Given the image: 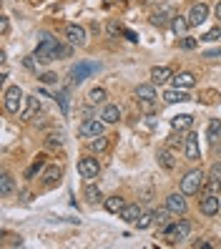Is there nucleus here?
Masks as SVG:
<instances>
[{"label": "nucleus", "mask_w": 221, "mask_h": 249, "mask_svg": "<svg viewBox=\"0 0 221 249\" xmlns=\"http://www.w3.org/2000/svg\"><path fill=\"white\" fill-rule=\"evenodd\" d=\"M38 48H35V58L40 63H51L55 58H61V43L58 38H53L51 33H40L38 36Z\"/></svg>", "instance_id": "1"}, {"label": "nucleus", "mask_w": 221, "mask_h": 249, "mask_svg": "<svg viewBox=\"0 0 221 249\" xmlns=\"http://www.w3.org/2000/svg\"><path fill=\"white\" fill-rule=\"evenodd\" d=\"M204 186H206V174H204L201 169H191V171L186 174V177L181 179V192H184L186 196L199 194Z\"/></svg>", "instance_id": "2"}, {"label": "nucleus", "mask_w": 221, "mask_h": 249, "mask_svg": "<svg viewBox=\"0 0 221 249\" xmlns=\"http://www.w3.org/2000/svg\"><path fill=\"white\" fill-rule=\"evenodd\" d=\"M23 104H25V93L18 89V86H10V89L5 91V96H3V106H5V111L13 113V116H18V113L23 111Z\"/></svg>", "instance_id": "3"}, {"label": "nucleus", "mask_w": 221, "mask_h": 249, "mask_svg": "<svg viewBox=\"0 0 221 249\" xmlns=\"http://www.w3.org/2000/svg\"><path fill=\"white\" fill-rule=\"evenodd\" d=\"M188 234H191V222H186V219H179V222H173V224L166 227V237H169L171 244L184 242Z\"/></svg>", "instance_id": "4"}, {"label": "nucleus", "mask_w": 221, "mask_h": 249, "mask_svg": "<svg viewBox=\"0 0 221 249\" xmlns=\"http://www.w3.org/2000/svg\"><path fill=\"white\" fill-rule=\"evenodd\" d=\"M98 71V63H91V61H83V63H78V66H73L70 68V83L76 86V83H83L91 73H96Z\"/></svg>", "instance_id": "5"}, {"label": "nucleus", "mask_w": 221, "mask_h": 249, "mask_svg": "<svg viewBox=\"0 0 221 249\" xmlns=\"http://www.w3.org/2000/svg\"><path fill=\"white\" fill-rule=\"evenodd\" d=\"M98 171H101V164H98V159L93 156H83L78 161V174L83 179H96L98 177Z\"/></svg>", "instance_id": "6"}, {"label": "nucleus", "mask_w": 221, "mask_h": 249, "mask_svg": "<svg viewBox=\"0 0 221 249\" xmlns=\"http://www.w3.org/2000/svg\"><path fill=\"white\" fill-rule=\"evenodd\" d=\"M103 124L106 121H98V119H85L81 126H78V134L83 136V139H93V136H101L103 134Z\"/></svg>", "instance_id": "7"}, {"label": "nucleus", "mask_w": 221, "mask_h": 249, "mask_svg": "<svg viewBox=\"0 0 221 249\" xmlns=\"http://www.w3.org/2000/svg\"><path fill=\"white\" fill-rule=\"evenodd\" d=\"M166 207L171 209V214H186V209H188V204H186V194L184 192H176V194H169L166 196Z\"/></svg>", "instance_id": "8"}, {"label": "nucleus", "mask_w": 221, "mask_h": 249, "mask_svg": "<svg viewBox=\"0 0 221 249\" xmlns=\"http://www.w3.org/2000/svg\"><path fill=\"white\" fill-rule=\"evenodd\" d=\"M184 154L188 161H199L201 159V149H199V136L194 131H188L186 134V143H184Z\"/></svg>", "instance_id": "9"}, {"label": "nucleus", "mask_w": 221, "mask_h": 249, "mask_svg": "<svg viewBox=\"0 0 221 249\" xmlns=\"http://www.w3.org/2000/svg\"><path fill=\"white\" fill-rule=\"evenodd\" d=\"M188 25H201V23H206V18H209V5L206 3H196V5H191V10H188Z\"/></svg>", "instance_id": "10"}, {"label": "nucleus", "mask_w": 221, "mask_h": 249, "mask_svg": "<svg viewBox=\"0 0 221 249\" xmlns=\"http://www.w3.org/2000/svg\"><path fill=\"white\" fill-rule=\"evenodd\" d=\"M199 209H201V214H206V216H216L219 209H221V201H219L216 194H206V196L199 201Z\"/></svg>", "instance_id": "11"}, {"label": "nucleus", "mask_w": 221, "mask_h": 249, "mask_svg": "<svg viewBox=\"0 0 221 249\" xmlns=\"http://www.w3.org/2000/svg\"><path fill=\"white\" fill-rule=\"evenodd\" d=\"M66 38L70 40V46H85V28H81V25H76V23H70L68 28H66Z\"/></svg>", "instance_id": "12"}, {"label": "nucleus", "mask_w": 221, "mask_h": 249, "mask_svg": "<svg viewBox=\"0 0 221 249\" xmlns=\"http://www.w3.org/2000/svg\"><path fill=\"white\" fill-rule=\"evenodd\" d=\"M196 86V76L191 71H179L173 76V89H184V91H188V89H194Z\"/></svg>", "instance_id": "13"}, {"label": "nucleus", "mask_w": 221, "mask_h": 249, "mask_svg": "<svg viewBox=\"0 0 221 249\" xmlns=\"http://www.w3.org/2000/svg\"><path fill=\"white\" fill-rule=\"evenodd\" d=\"M35 113H40V101H38V96H28L25 98V108L20 111V119L23 121H33Z\"/></svg>", "instance_id": "14"}, {"label": "nucleus", "mask_w": 221, "mask_h": 249, "mask_svg": "<svg viewBox=\"0 0 221 249\" xmlns=\"http://www.w3.org/2000/svg\"><path fill=\"white\" fill-rule=\"evenodd\" d=\"M171 20H173V10H171L169 5H161L153 16H151V23H153L156 28H166Z\"/></svg>", "instance_id": "15"}, {"label": "nucleus", "mask_w": 221, "mask_h": 249, "mask_svg": "<svg viewBox=\"0 0 221 249\" xmlns=\"http://www.w3.org/2000/svg\"><path fill=\"white\" fill-rule=\"evenodd\" d=\"M61 179H63V169L58 166V164H55V166H48L46 174H43V186H48V189H51V186H55Z\"/></svg>", "instance_id": "16"}, {"label": "nucleus", "mask_w": 221, "mask_h": 249, "mask_svg": "<svg viewBox=\"0 0 221 249\" xmlns=\"http://www.w3.org/2000/svg\"><path fill=\"white\" fill-rule=\"evenodd\" d=\"M169 78H173V71L169 66H153L151 68V83H166Z\"/></svg>", "instance_id": "17"}, {"label": "nucleus", "mask_w": 221, "mask_h": 249, "mask_svg": "<svg viewBox=\"0 0 221 249\" xmlns=\"http://www.w3.org/2000/svg\"><path fill=\"white\" fill-rule=\"evenodd\" d=\"M191 126H194V116H188V113H181V116H173L171 119V128L173 131H188Z\"/></svg>", "instance_id": "18"}, {"label": "nucleus", "mask_w": 221, "mask_h": 249, "mask_svg": "<svg viewBox=\"0 0 221 249\" xmlns=\"http://www.w3.org/2000/svg\"><path fill=\"white\" fill-rule=\"evenodd\" d=\"M141 214L143 212H141L138 204H126V207L121 209V219H123V222H128V224H136Z\"/></svg>", "instance_id": "19"}, {"label": "nucleus", "mask_w": 221, "mask_h": 249, "mask_svg": "<svg viewBox=\"0 0 221 249\" xmlns=\"http://www.w3.org/2000/svg\"><path fill=\"white\" fill-rule=\"evenodd\" d=\"M156 159H158V166H164L166 171H171V169L176 166V159H173V149H169V146H166V149H161Z\"/></svg>", "instance_id": "20"}, {"label": "nucleus", "mask_w": 221, "mask_h": 249, "mask_svg": "<svg viewBox=\"0 0 221 249\" xmlns=\"http://www.w3.org/2000/svg\"><path fill=\"white\" fill-rule=\"evenodd\" d=\"M191 96L184 91V89H169L166 93H164V101L166 104H184V101H188Z\"/></svg>", "instance_id": "21"}, {"label": "nucleus", "mask_w": 221, "mask_h": 249, "mask_svg": "<svg viewBox=\"0 0 221 249\" xmlns=\"http://www.w3.org/2000/svg\"><path fill=\"white\" fill-rule=\"evenodd\" d=\"M83 196H85V201H88V204H101V201H106L103 192H101L98 186H93V184H88V186L83 189Z\"/></svg>", "instance_id": "22"}, {"label": "nucleus", "mask_w": 221, "mask_h": 249, "mask_svg": "<svg viewBox=\"0 0 221 249\" xmlns=\"http://www.w3.org/2000/svg\"><path fill=\"white\" fill-rule=\"evenodd\" d=\"M171 28H173V33L179 36V38H184L186 33H188V18H184V16H173V20H171Z\"/></svg>", "instance_id": "23"}, {"label": "nucleus", "mask_w": 221, "mask_h": 249, "mask_svg": "<svg viewBox=\"0 0 221 249\" xmlns=\"http://www.w3.org/2000/svg\"><path fill=\"white\" fill-rule=\"evenodd\" d=\"M136 98H138V101H156L153 83H141L138 89H136Z\"/></svg>", "instance_id": "24"}, {"label": "nucleus", "mask_w": 221, "mask_h": 249, "mask_svg": "<svg viewBox=\"0 0 221 249\" xmlns=\"http://www.w3.org/2000/svg\"><path fill=\"white\" fill-rule=\"evenodd\" d=\"M103 207H106L108 214H121V209L126 207V201L121 196H108L106 201H103Z\"/></svg>", "instance_id": "25"}, {"label": "nucleus", "mask_w": 221, "mask_h": 249, "mask_svg": "<svg viewBox=\"0 0 221 249\" xmlns=\"http://www.w3.org/2000/svg\"><path fill=\"white\" fill-rule=\"evenodd\" d=\"M88 149H91L93 154H103V151H106L108 149V136H93L91 141H88Z\"/></svg>", "instance_id": "26"}, {"label": "nucleus", "mask_w": 221, "mask_h": 249, "mask_svg": "<svg viewBox=\"0 0 221 249\" xmlns=\"http://www.w3.org/2000/svg\"><path fill=\"white\" fill-rule=\"evenodd\" d=\"M101 119L106 121V124H119L121 121V108L119 106H106L101 113Z\"/></svg>", "instance_id": "27"}, {"label": "nucleus", "mask_w": 221, "mask_h": 249, "mask_svg": "<svg viewBox=\"0 0 221 249\" xmlns=\"http://www.w3.org/2000/svg\"><path fill=\"white\" fill-rule=\"evenodd\" d=\"M219 134H221V121L219 119H211L209 121V128H206V139H209V143H216L219 141Z\"/></svg>", "instance_id": "28"}, {"label": "nucleus", "mask_w": 221, "mask_h": 249, "mask_svg": "<svg viewBox=\"0 0 221 249\" xmlns=\"http://www.w3.org/2000/svg\"><path fill=\"white\" fill-rule=\"evenodd\" d=\"M169 224H171V209H169V207L158 209V212H156V227H158V229H166Z\"/></svg>", "instance_id": "29"}, {"label": "nucleus", "mask_w": 221, "mask_h": 249, "mask_svg": "<svg viewBox=\"0 0 221 249\" xmlns=\"http://www.w3.org/2000/svg\"><path fill=\"white\" fill-rule=\"evenodd\" d=\"M13 189H16L13 177H10V174H3V177H0V196H10Z\"/></svg>", "instance_id": "30"}, {"label": "nucleus", "mask_w": 221, "mask_h": 249, "mask_svg": "<svg viewBox=\"0 0 221 249\" xmlns=\"http://www.w3.org/2000/svg\"><path fill=\"white\" fill-rule=\"evenodd\" d=\"M106 98H108L106 89H91V93H88V104H91V106H98V104H103Z\"/></svg>", "instance_id": "31"}, {"label": "nucleus", "mask_w": 221, "mask_h": 249, "mask_svg": "<svg viewBox=\"0 0 221 249\" xmlns=\"http://www.w3.org/2000/svg\"><path fill=\"white\" fill-rule=\"evenodd\" d=\"M151 224H156V212H143V214L138 216V222H136L138 229H149Z\"/></svg>", "instance_id": "32"}, {"label": "nucleus", "mask_w": 221, "mask_h": 249, "mask_svg": "<svg viewBox=\"0 0 221 249\" xmlns=\"http://www.w3.org/2000/svg\"><path fill=\"white\" fill-rule=\"evenodd\" d=\"M199 98H201V104H216V101H221V93L214 91V89H209V91H201Z\"/></svg>", "instance_id": "33"}, {"label": "nucleus", "mask_w": 221, "mask_h": 249, "mask_svg": "<svg viewBox=\"0 0 221 249\" xmlns=\"http://www.w3.org/2000/svg\"><path fill=\"white\" fill-rule=\"evenodd\" d=\"M43 166H46V156H38V159L33 161V166L25 171V179H33V177H35V174H38Z\"/></svg>", "instance_id": "34"}, {"label": "nucleus", "mask_w": 221, "mask_h": 249, "mask_svg": "<svg viewBox=\"0 0 221 249\" xmlns=\"http://www.w3.org/2000/svg\"><path fill=\"white\" fill-rule=\"evenodd\" d=\"M184 143H186V139H181V131H179V134H171V136L166 139V146H169V149H181Z\"/></svg>", "instance_id": "35"}, {"label": "nucleus", "mask_w": 221, "mask_h": 249, "mask_svg": "<svg viewBox=\"0 0 221 249\" xmlns=\"http://www.w3.org/2000/svg\"><path fill=\"white\" fill-rule=\"evenodd\" d=\"M55 101L61 104V108H63V113H68L70 111V104H68V91H58V96H55Z\"/></svg>", "instance_id": "36"}, {"label": "nucleus", "mask_w": 221, "mask_h": 249, "mask_svg": "<svg viewBox=\"0 0 221 249\" xmlns=\"http://www.w3.org/2000/svg\"><path fill=\"white\" fill-rule=\"evenodd\" d=\"M219 38H221V28L216 25V28H211V31H206L201 40H206V43H214V40H219Z\"/></svg>", "instance_id": "37"}, {"label": "nucleus", "mask_w": 221, "mask_h": 249, "mask_svg": "<svg viewBox=\"0 0 221 249\" xmlns=\"http://www.w3.org/2000/svg\"><path fill=\"white\" fill-rule=\"evenodd\" d=\"M209 181H214V184L221 186V164H214V166H211V171H209Z\"/></svg>", "instance_id": "38"}, {"label": "nucleus", "mask_w": 221, "mask_h": 249, "mask_svg": "<svg viewBox=\"0 0 221 249\" xmlns=\"http://www.w3.org/2000/svg\"><path fill=\"white\" fill-rule=\"evenodd\" d=\"M196 46H199V40H196V38H188V36L181 38V48H184V51H194Z\"/></svg>", "instance_id": "39"}, {"label": "nucleus", "mask_w": 221, "mask_h": 249, "mask_svg": "<svg viewBox=\"0 0 221 249\" xmlns=\"http://www.w3.org/2000/svg\"><path fill=\"white\" fill-rule=\"evenodd\" d=\"M10 33V20L3 16V18H0V36H8Z\"/></svg>", "instance_id": "40"}, {"label": "nucleus", "mask_w": 221, "mask_h": 249, "mask_svg": "<svg viewBox=\"0 0 221 249\" xmlns=\"http://www.w3.org/2000/svg\"><path fill=\"white\" fill-rule=\"evenodd\" d=\"M108 33H111V36H119V33H123V28L116 23V20H111V23H108Z\"/></svg>", "instance_id": "41"}, {"label": "nucleus", "mask_w": 221, "mask_h": 249, "mask_svg": "<svg viewBox=\"0 0 221 249\" xmlns=\"http://www.w3.org/2000/svg\"><path fill=\"white\" fill-rule=\"evenodd\" d=\"M40 81L51 86V83H58V76H55V73H43V76H40Z\"/></svg>", "instance_id": "42"}, {"label": "nucleus", "mask_w": 221, "mask_h": 249, "mask_svg": "<svg viewBox=\"0 0 221 249\" xmlns=\"http://www.w3.org/2000/svg\"><path fill=\"white\" fill-rule=\"evenodd\" d=\"M138 104H141V111L151 113V111H153V106H156V101H138Z\"/></svg>", "instance_id": "43"}, {"label": "nucleus", "mask_w": 221, "mask_h": 249, "mask_svg": "<svg viewBox=\"0 0 221 249\" xmlns=\"http://www.w3.org/2000/svg\"><path fill=\"white\" fill-rule=\"evenodd\" d=\"M46 143L51 146V149H61V139H55V136H48Z\"/></svg>", "instance_id": "44"}, {"label": "nucleus", "mask_w": 221, "mask_h": 249, "mask_svg": "<svg viewBox=\"0 0 221 249\" xmlns=\"http://www.w3.org/2000/svg\"><path fill=\"white\" fill-rule=\"evenodd\" d=\"M23 239L20 237H10V242H3V247H20Z\"/></svg>", "instance_id": "45"}, {"label": "nucleus", "mask_w": 221, "mask_h": 249, "mask_svg": "<svg viewBox=\"0 0 221 249\" xmlns=\"http://www.w3.org/2000/svg\"><path fill=\"white\" fill-rule=\"evenodd\" d=\"M123 36H126V38H128L131 43H136V40H138V36H136L134 31H128V28H123Z\"/></svg>", "instance_id": "46"}, {"label": "nucleus", "mask_w": 221, "mask_h": 249, "mask_svg": "<svg viewBox=\"0 0 221 249\" xmlns=\"http://www.w3.org/2000/svg\"><path fill=\"white\" fill-rule=\"evenodd\" d=\"M70 55V46H63L61 43V58H68Z\"/></svg>", "instance_id": "47"}, {"label": "nucleus", "mask_w": 221, "mask_h": 249, "mask_svg": "<svg viewBox=\"0 0 221 249\" xmlns=\"http://www.w3.org/2000/svg\"><path fill=\"white\" fill-rule=\"evenodd\" d=\"M214 16H216V18H219V20H221V3H219V5H216V8H214Z\"/></svg>", "instance_id": "48"}]
</instances>
